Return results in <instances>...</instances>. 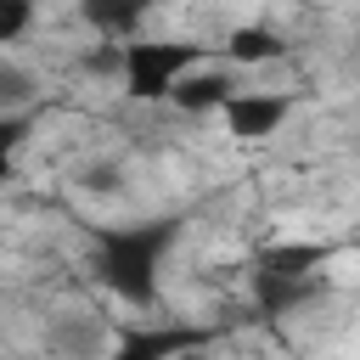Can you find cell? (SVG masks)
<instances>
[{
    "instance_id": "1",
    "label": "cell",
    "mask_w": 360,
    "mask_h": 360,
    "mask_svg": "<svg viewBox=\"0 0 360 360\" xmlns=\"http://www.w3.org/2000/svg\"><path fill=\"white\" fill-rule=\"evenodd\" d=\"M287 118H292L287 90H236L219 107V124L231 129V141H270V135H281Z\"/></svg>"
},
{
    "instance_id": "3",
    "label": "cell",
    "mask_w": 360,
    "mask_h": 360,
    "mask_svg": "<svg viewBox=\"0 0 360 360\" xmlns=\"http://www.w3.org/2000/svg\"><path fill=\"white\" fill-rule=\"evenodd\" d=\"M34 28V0H0V45L22 39Z\"/></svg>"
},
{
    "instance_id": "2",
    "label": "cell",
    "mask_w": 360,
    "mask_h": 360,
    "mask_svg": "<svg viewBox=\"0 0 360 360\" xmlns=\"http://www.w3.org/2000/svg\"><path fill=\"white\" fill-rule=\"evenodd\" d=\"M202 68V62H197ZM242 90V68H202V73H174V84H169V96H174V107L180 112H219L231 96Z\"/></svg>"
}]
</instances>
